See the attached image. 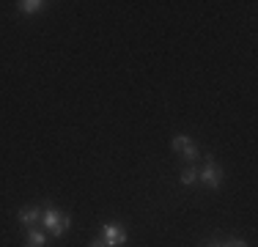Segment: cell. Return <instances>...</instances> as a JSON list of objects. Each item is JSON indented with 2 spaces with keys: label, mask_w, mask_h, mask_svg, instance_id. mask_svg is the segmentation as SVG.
Here are the masks:
<instances>
[{
  "label": "cell",
  "mask_w": 258,
  "mask_h": 247,
  "mask_svg": "<svg viewBox=\"0 0 258 247\" xmlns=\"http://www.w3.org/2000/svg\"><path fill=\"white\" fill-rule=\"evenodd\" d=\"M88 247H110V244H107V242H104V239H99V242H91Z\"/></svg>",
  "instance_id": "30bf717a"
},
{
  "label": "cell",
  "mask_w": 258,
  "mask_h": 247,
  "mask_svg": "<svg viewBox=\"0 0 258 247\" xmlns=\"http://www.w3.org/2000/svg\"><path fill=\"white\" fill-rule=\"evenodd\" d=\"M25 247H47V236L39 231V228H28V242Z\"/></svg>",
  "instance_id": "8992f818"
},
{
  "label": "cell",
  "mask_w": 258,
  "mask_h": 247,
  "mask_svg": "<svg viewBox=\"0 0 258 247\" xmlns=\"http://www.w3.org/2000/svg\"><path fill=\"white\" fill-rule=\"evenodd\" d=\"M17 9H20V14H39V11H47V3L44 0H22V3H17Z\"/></svg>",
  "instance_id": "5b68a950"
},
{
  "label": "cell",
  "mask_w": 258,
  "mask_h": 247,
  "mask_svg": "<svg viewBox=\"0 0 258 247\" xmlns=\"http://www.w3.org/2000/svg\"><path fill=\"white\" fill-rule=\"evenodd\" d=\"M41 222H44V231L50 233V236H63V233L69 231V225H72L69 214L58 212L55 206L41 209Z\"/></svg>",
  "instance_id": "6da1fadb"
},
{
  "label": "cell",
  "mask_w": 258,
  "mask_h": 247,
  "mask_svg": "<svg viewBox=\"0 0 258 247\" xmlns=\"http://www.w3.org/2000/svg\"><path fill=\"white\" fill-rule=\"evenodd\" d=\"M17 220L22 222L25 228H36L41 222V209L39 206H30V209H22L20 214H17Z\"/></svg>",
  "instance_id": "277c9868"
},
{
  "label": "cell",
  "mask_w": 258,
  "mask_h": 247,
  "mask_svg": "<svg viewBox=\"0 0 258 247\" xmlns=\"http://www.w3.org/2000/svg\"><path fill=\"white\" fill-rule=\"evenodd\" d=\"M195 181H198V170H195V168H187L181 173V184H184V187H192Z\"/></svg>",
  "instance_id": "52a82bcc"
},
{
  "label": "cell",
  "mask_w": 258,
  "mask_h": 247,
  "mask_svg": "<svg viewBox=\"0 0 258 247\" xmlns=\"http://www.w3.org/2000/svg\"><path fill=\"white\" fill-rule=\"evenodd\" d=\"M206 247H247L244 242H236V239H233V242H223V244H217V242H209Z\"/></svg>",
  "instance_id": "9c48e42d"
},
{
  "label": "cell",
  "mask_w": 258,
  "mask_h": 247,
  "mask_svg": "<svg viewBox=\"0 0 258 247\" xmlns=\"http://www.w3.org/2000/svg\"><path fill=\"white\" fill-rule=\"evenodd\" d=\"M198 181L204 184V187H209V190H220V187H223V168H217L214 157H206L204 170L198 173Z\"/></svg>",
  "instance_id": "7a4b0ae2"
},
{
  "label": "cell",
  "mask_w": 258,
  "mask_h": 247,
  "mask_svg": "<svg viewBox=\"0 0 258 247\" xmlns=\"http://www.w3.org/2000/svg\"><path fill=\"white\" fill-rule=\"evenodd\" d=\"M189 143H192V140H189L187 135H176V138L170 140V146H173V151H184V148H187Z\"/></svg>",
  "instance_id": "ba28073f"
},
{
  "label": "cell",
  "mask_w": 258,
  "mask_h": 247,
  "mask_svg": "<svg viewBox=\"0 0 258 247\" xmlns=\"http://www.w3.org/2000/svg\"><path fill=\"white\" fill-rule=\"evenodd\" d=\"M102 239L110 247H121L126 242V231L118 225V222H104V225H102Z\"/></svg>",
  "instance_id": "3957f363"
}]
</instances>
